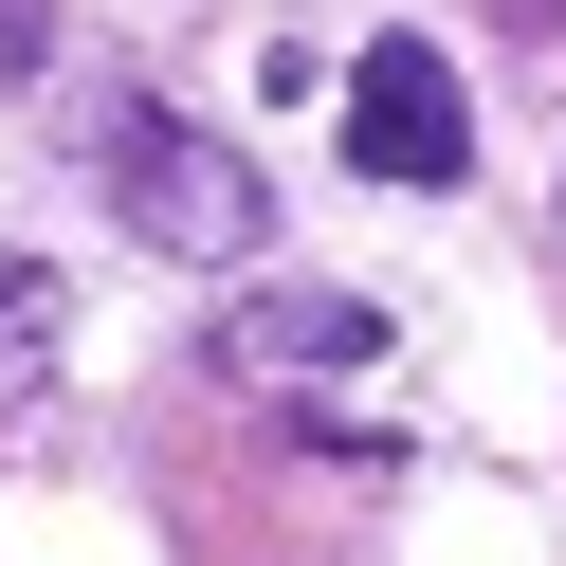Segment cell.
Masks as SVG:
<instances>
[{
	"label": "cell",
	"mask_w": 566,
	"mask_h": 566,
	"mask_svg": "<svg viewBox=\"0 0 566 566\" xmlns=\"http://www.w3.org/2000/svg\"><path fill=\"white\" fill-rule=\"evenodd\" d=\"M92 147H111V220L147 238V256H256V238H274L238 128H184V111H147V92H111Z\"/></svg>",
	"instance_id": "1"
},
{
	"label": "cell",
	"mask_w": 566,
	"mask_h": 566,
	"mask_svg": "<svg viewBox=\"0 0 566 566\" xmlns=\"http://www.w3.org/2000/svg\"><path fill=\"white\" fill-rule=\"evenodd\" d=\"M347 165H366V184H457V165H475V111H457V74L420 38L347 55Z\"/></svg>",
	"instance_id": "2"
},
{
	"label": "cell",
	"mask_w": 566,
	"mask_h": 566,
	"mask_svg": "<svg viewBox=\"0 0 566 566\" xmlns=\"http://www.w3.org/2000/svg\"><path fill=\"white\" fill-rule=\"evenodd\" d=\"M201 366H238V384H329V366H384V311H347V293H238Z\"/></svg>",
	"instance_id": "3"
},
{
	"label": "cell",
	"mask_w": 566,
	"mask_h": 566,
	"mask_svg": "<svg viewBox=\"0 0 566 566\" xmlns=\"http://www.w3.org/2000/svg\"><path fill=\"white\" fill-rule=\"evenodd\" d=\"M55 329H74V293H55V274L19 256V274H0V420L38 402V366H55Z\"/></svg>",
	"instance_id": "4"
},
{
	"label": "cell",
	"mask_w": 566,
	"mask_h": 566,
	"mask_svg": "<svg viewBox=\"0 0 566 566\" xmlns=\"http://www.w3.org/2000/svg\"><path fill=\"white\" fill-rule=\"evenodd\" d=\"M38 55H55V19H38V0H0V74H38Z\"/></svg>",
	"instance_id": "5"
},
{
	"label": "cell",
	"mask_w": 566,
	"mask_h": 566,
	"mask_svg": "<svg viewBox=\"0 0 566 566\" xmlns=\"http://www.w3.org/2000/svg\"><path fill=\"white\" fill-rule=\"evenodd\" d=\"M475 19H512V38H548V19H566V0H475Z\"/></svg>",
	"instance_id": "6"
}]
</instances>
